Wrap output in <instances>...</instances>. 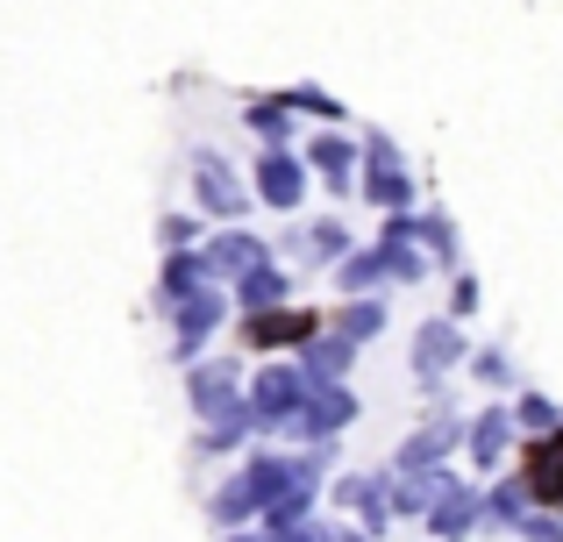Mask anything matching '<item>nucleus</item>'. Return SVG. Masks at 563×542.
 <instances>
[{
  "mask_svg": "<svg viewBox=\"0 0 563 542\" xmlns=\"http://www.w3.org/2000/svg\"><path fill=\"white\" fill-rule=\"evenodd\" d=\"M521 421L528 429H556V407L550 400H521Z\"/></svg>",
  "mask_w": 563,
  "mask_h": 542,
  "instance_id": "obj_5",
  "label": "nucleus"
},
{
  "mask_svg": "<svg viewBox=\"0 0 563 542\" xmlns=\"http://www.w3.org/2000/svg\"><path fill=\"white\" fill-rule=\"evenodd\" d=\"M264 193H272L278 208L300 200V172H292V157H264Z\"/></svg>",
  "mask_w": 563,
  "mask_h": 542,
  "instance_id": "obj_1",
  "label": "nucleus"
},
{
  "mask_svg": "<svg viewBox=\"0 0 563 542\" xmlns=\"http://www.w3.org/2000/svg\"><path fill=\"white\" fill-rule=\"evenodd\" d=\"M314 157H321V165H329V172H335V179H343V172H350V143H321V151H314Z\"/></svg>",
  "mask_w": 563,
  "mask_h": 542,
  "instance_id": "obj_6",
  "label": "nucleus"
},
{
  "mask_svg": "<svg viewBox=\"0 0 563 542\" xmlns=\"http://www.w3.org/2000/svg\"><path fill=\"white\" fill-rule=\"evenodd\" d=\"M464 357V343H456V329H428L421 335V372H442V364Z\"/></svg>",
  "mask_w": 563,
  "mask_h": 542,
  "instance_id": "obj_2",
  "label": "nucleus"
},
{
  "mask_svg": "<svg viewBox=\"0 0 563 542\" xmlns=\"http://www.w3.org/2000/svg\"><path fill=\"white\" fill-rule=\"evenodd\" d=\"M471 450H478V464H493L499 450H507V414H485L478 429H471Z\"/></svg>",
  "mask_w": 563,
  "mask_h": 542,
  "instance_id": "obj_3",
  "label": "nucleus"
},
{
  "mask_svg": "<svg viewBox=\"0 0 563 542\" xmlns=\"http://www.w3.org/2000/svg\"><path fill=\"white\" fill-rule=\"evenodd\" d=\"M471 507H478L471 493H442V515H435V529H442V535H464V529H471Z\"/></svg>",
  "mask_w": 563,
  "mask_h": 542,
  "instance_id": "obj_4",
  "label": "nucleus"
}]
</instances>
